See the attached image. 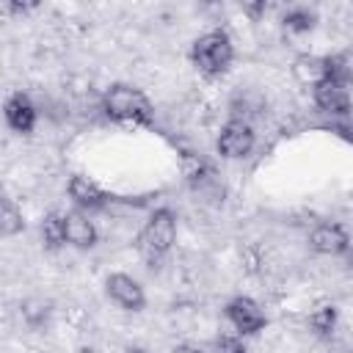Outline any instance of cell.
I'll return each instance as SVG.
<instances>
[{
	"mask_svg": "<svg viewBox=\"0 0 353 353\" xmlns=\"http://www.w3.org/2000/svg\"><path fill=\"white\" fill-rule=\"evenodd\" d=\"M226 320H229V323L234 325V331L243 334V336L256 334V331H262V328L268 325L265 312H262L259 303H256L254 298H248V295H237V298H232V301L226 303Z\"/></svg>",
	"mask_w": 353,
	"mask_h": 353,
	"instance_id": "5b68a950",
	"label": "cell"
},
{
	"mask_svg": "<svg viewBox=\"0 0 353 353\" xmlns=\"http://www.w3.org/2000/svg\"><path fill=\"white\" fill-rule=\"evenodd\" d=\"M127 353H149V350H143V347H130Z\"/></svg>",
	"mask_w": 353,
	"mask_h": 353,
	"instance_id": "7402d4cb",
	"label": "cell"
},
{
	"mask_svg": "<svg viewBox=\"0 0 353 353\" xmlns=\"http://www.w3.org/2000/svg\"><path fill=\"white\" fill-rule=\"evenodd\" d=\"M309 328L317 334V336H331L334 328H336V309L334 306H320L309 314Z\"/></svg>",
	"mask_w": 353,
	"mask_h": 353,
	"instance_id": "2e32d148",
	"label": "cell"
},
{
	"mask_svg": "<svg viewBox=\"0 0 353 353\" xmlns=\"http://www.w3.org/2000/svg\"><path fill=\"white\" fill-rule=\"evenodd\" d=\"M182 171H185V176H188V182L190 185H201L212 171H210V165L201 160V157H196V154H190V152H185V157H182Z\"/></svg>",
	"mask_w": 353,
	"mask_h": 353,
	"instance_id": "e0dca14e",
	"label": "cell"
},
{
	"mask_svg": "<svg viewBox=\"0 0 353 353\" xmlns=\"http://www.w3.org/2000/svg\"><path fill=\"white\" fill-rule=\"evenodd\" d=\"M102 108L105 113L113 119V121H132V124H149L154 110H152V102L146 99L143 91L132 88V85H124V83H116L105 91V99H102Z\"/></svg>",
	"mask_w": 353,
	"mask_h": 353,
	"instance_id": "6da1fadb",
	"label": "cell"
},
{
	"mask_svg": "<svg viewBox=\"0 0 353 353\" xmlns=\"http://www.w3.org/2000/svg\"><path fill=\"white\" fill-rule=\"evenodd\" d=\"M292 72H295V77H298L301 83H306V85H312V88L331 77L328 58H320V55H301V58H295Z\"/></svg>",
	"mask_w": 353,
	"mask_h": 353,
	"instance_id": "7c38bea8",
	"label": "cell"
},
{
	"mask_svg": "<svg viewBox=\"0 0 353 353\" xmlns=\"http://www.w3.org/2000/svg\"><path fill=\"white\" fill-rule=\"evenodd\" d=\"M284 28L287 30H292V33H309L312 28H314V22H317V14L312 11V8H306V6H295V8H290L287 14H284Z\"/></svg>",
	"mask_w": 353,
	"mask_h": 353,
	"instance_id": "5bb4252c",
	"label": "cell"
},
{
	"mask_svg": "<svg viewBox=\"0 0 353 353\" xmlns=\"http://www.w3.org/2000/svg\"><path fill=\"white\" fill-rule=\"evenodd\" d=\"M254 143H256V135H254V130H251V124H248L245 119H232V121H226V124L221 127V132H218V141H215L218 152H221L223 157H229V160L248 157L251 149H254Z\"/></svg>",
	"mask_w": 353,
	"mask_h": 353,
	"instance_id": "277c9868",
	"label": "cell"
},
{
	"mask_svg": "<svg viewBox=\"0 0 353 353\" xmlns=\"http://www.w3.org/2000/svg\"><path fill=\"white\" fill-rule=\"evenodd\" d=\"M243 11H245L251 19H259V14L268 11V6H265V3H248V6H243Z\"/></svg>",
	"mask_w": 353,
	"mask_h": 353,
	"instance_id": "ffe728a7",
	"label": "cell"
},
{
	"mask_svg": "<svg viewBox=\"0 0 353 353\" xmlns=\"http://www.w3.org/2000/svg\"><path fill=\"white\" fill-rule=\"evenodd\" d=\"M66 190H69V199H72L77 207H83V210H99V207L108 204V193H105L97 182H91L88 176H83V174H74V176L69 179Z\"/></svg>",
	"mask_w": 353,
	"mask_h": 353,
	"instance_id": "30bf717a",
	"label": "cell"
},
{
	"mask_svg": "<svg viewBox=\"0 0 353 353\" xmlns=\"http://www.w3.org/2000/svg\"><path fill=\"white\" fill-rule=\"evenodd\" d=\"M77 353H97V350H91V347H80Z\"/></svg>",
	"mask_w": 353,
	"mask_h": 353,
	"instance_id": "603a6c76",
	"label": "cell"
},
{
	"mask_svg": "<svg viewBox=\"0 0 353 353\" xmlns=\"http://www.w3.org/2000/svg\"><path fill=\"white\" fill-rule=\"evenodd\" d=\"M190 58H193V63L204 74H223L232 66V61H234V47H232L229 33H223V30H207V33H201L193 41Z\"/></svg>",
	"mask_w": 353,
	"mask_h": 353,
	"instance_id": "7a4b0ae2",
	"label": "cell"
},
{
	"mask_svg": "<svg viewBox=\"0 0 353 353\" xmlns=\"http://www.w3.org/2000/svg\"><path fill=\"white\" fill-rule=\"evenodd\" d=\"M47 314H50V306L41 303V301H25V303H22V317H25V323H30V325H41V323L47 320Z\"/></svg>",
	"mask_w": 353,
	"mask_h": 353,
	"instance_id": "ac0fdd59",
	"label": "cell"
},
{
	"mask_svg": "<svg viewBox=\"0 0 353 353\" xmlns=\"http://www.w3.org/2000/svg\"><path fill=\"white\" fill-rule=\"evenodd\" d=\"M215 350H218V353H248L245 345H243L237 336H229V334H223V336L215 339Z\"/></svg>",
	"mask_w": 353,
	"mask_h": 353,
	"instance_id": "d6986e66",
	"label": "cell"
},
{
	"mask_svg": "<svg viewBox=\"0 0 353 353\" xmlns=\"http://www.w3.org/2000/svg\"><path fill=\"white\" fill-rule=\"evenodd\" d=\"M171 353H201V350H196V347H190V345H176Z\"/></svg>",
	"mask_w": 353,
	"mask_h": 353,
	"instance_id": "44dd1931",
	"label": "cell"
},
{
	"mask_svg": "<svg viewBox=\"0 0 353 353\" xmlns=\"http://www.w3.org/2000/svg\"><path fill=\"white\" fill-rule=\"evenodd\" d=\"M314 91V105L323 110V113H331V116H347V110H350V91H347V85L345 83H339V80H323L320 85H314L312 88Z\"/></svg>",
	"mask_w": 353,
	"mask_h": 353,
	"instance_id": "52a82bcc",
	"label": "cell"
},
{
	"mask_svg": "<svg viewBox=\"0 0 353 353\" xmlns=\"http://www.w3.org/2000/svg\"><path fill=\"white\" fill-rule=\"evenodd\" d=\"M41 240H44V245L47 248H61L63 243H66V229H63V215H58V212H50V215H44V221H41Z\"/></svg>",
	"mask_w": 353,
	"mask_h": 353,
	"instance_id": "4fadbf2b",
	"label": "cell"
},
{
	"mask_svg": "<svg viewBox=\"0 0 353 353\" xmlns=\"http://www.w3.org/2000/svg\"><path fill=\"white\" fill-rule=\"evenodd\" d=\"M105 290L110 295L113 303H119L121 309L127 312H141L146 306V295H143V287L127 276V273H110L108 281H105Z\"/></svg>",
	"mask_w": 353,
	"mask_h": 353,
	"instance_id": "8992f818",
	"label": "cell"
},
{
	"mask_svg": "<svg viewBox=\"0 0 353 353\" xmlns=\"http://www.w3.org/2000/svg\"><path fill=\"white\" fill-rule=\"evenodd\" d=\"M309 245L317 254L339 256V254H345L350 248V237L339 223H317L312 229V234H309Z\"/></svg>",
	"mask_w": 353,
	"mask_h": 353,
	"instance_id": "ba28073f",
	"label": "cell"
},
{
	"mask_svg": "<svg viewBox=\"0 0 353 353\" xmlns=\"http://www.w3.org/2000/svg\"><path fill=\"white\" fill-rule=\"evenodd\" d=\"M22 229H25L22 210H17V204L11 199H3V215H0V232H3V237H14Z\"/></svg>",
	"mask_w": 353,
	"mask_h": 353,
	"instance_id": "9a60e30c",
	"label": "cell"
},
{
	"mask_svg": "<svg viewBox=\"0 0 353 353\" xmlns=\"http://www.w3.org/2000/svg\"><path fill=\"white\" fill-rule=\"evenodd\" d=\"M63 229H66V243L74 248H94L97 245V226L83 215L80 210L63 212Z\"/></svg>",
	"mask_w": 353,
	"mask_h": 353,
	"instance_id": "8fae6325",
	"label": "cell"
},
{
	"mask_svg": "<svg viewBox=\"0 0 353 353\" xmlns=\"http://www.w3.org/2000/svg\"><path fill=\"white\" fill-rule=\"evenodd\" d=\"M6 121L19 135H28L36 127V108H33V102H30L28 94L17 91V94H11L6 99Z\"/></svg>",
	"mask_w": 353,
	"mask_h": 353,
	"instance_id": "9c48e42d",
	"label": "cell"
},
{
	"mask_svg": "<svg viewBox=\"0 0 353 353\" xmlns=\"http://www.w3.org/2000/svg\"><path fill=\"white\" fill-rule=\"evenodd\" d=\"M176 240V218L171 210H154L138 234V248L146 259H157L171 251Z\"/></svg>",
	"mask_w": 353,
	"mask_h": 353,
	"instance_id": "3957f363",
	"label": "cell"
}]
</instances>
